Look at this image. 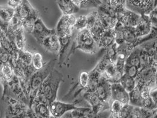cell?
<instances>
[{
    "label": "cell",
    "mask_w": 157,
    "mask_h": 118,
    "mask_svg": "<svg viewBox=\"0 0 157 118\" xmlns=\"http://www.w3.org/2000/svg\"><path fill=\"white\" fill-rule=\"evenodd\" d=\"M63 81V74L54 68L40 87L33 102H43L50 106L57 100L58 91Z\"/></svg>",
    "instance_id": "6da1fadb"
},
{
    "label": "cell",
    "mask_w": 157,
    "mask_h": 118,
    "mask_svg": "<svg viewBox=\"0 0 157 118\" xmlns=\"http://www.w3.org/2000/svg\"><path fill=\"white\" fill-rule=\"evenodd\" d=\"M57 61L56 59L51 60L50 61L45 64L41 69L36 71L31 76L29 79V108L31 107L40 87L55 68Z\"/></svg>",
    "instance_id": "7a4b0ae2"
},
{
    "label": "cell",
    "mask_w": 157,
    "mask_h": 118,
    "mask_svg": "<svg viewBox=\"0 0 157 118\" xmlns=\"http://www.w3.org/2000/svg\"><path fill=\"white\" fill-rule=\"evenodd\" d=\"M77 49L90 54H95L99 50L97 43L91 35L89 30L85 29L78 31L75 38L74 50Z\"/></svg>",
    "instance_id": "3957f363"
},
{
    "label": "cell",
    "mask_w": 157,
    "mask_h": 118,
    "mask_svg": "<svg viewBox=\"0 0 157 118\" xmlns=\"http://www.w3.org/2000/svg\"><path fill=\"white\" fill-rule=\"evenodd\" d=\"M1 103V110L4 116L21 115L29 108L27 104L9 96H2Z\"/></svg>",
    "instance_id": "277c9868"
},
{
    "label": "cell",
    "mask_w": 157,
    "mask_h": 118,
    "mask_svg": "<svg viewBox=\"0 0 157 118\" xmlns=\"http://www.w3.org/2000/svg\"><path fill=\"white\" fill-rule=\"evenodd\" d=\"M157 67L148 66L141 68L136 78V85H147L150 90L157 88Z\"/></svg>",
    "instance_id": "5b68a950"
},
{
    "label": "cell",
    "mask_w": 157,
    "mask_h": 118,
    "mask_svg": "<svg viewBox=\"0 0 157 118\" xmlns=\"http://www.w3.org/2000/svg\"><path fill=\"white\" fill-rule=\"evenodd\" d=\"M2 96H9L13 97L22 102L27 104L29 106V100L22 89L19 79L15 75L7 85L3 86Z\"/></svg>",
    "instance_id": "8992f818"
},
{
    "label": "cell",
    "mask_w": 157,
    "mask_h": 118,
    "mask_svg": "<svg viewBox=\"0 0 157 118\" xmlns=\"http://www.w3.org/2000/svg\"><path fill=\"white\" fill-rule=\"evenodd\" d=\"M100 22L105 30L113 29L117 24L116 13L114 9L105 4L97 8Z\"/></svg>",
    "instance_id": "52a82bcc"
},
{
    "label": "cell",
    "mask_w": 157,
    "mask_h": 118,
    "mask_svg": "<svg viewBox=\"0 0 157 118\" xmlns=\"http://www.w3.org/2000/svg\"><path fill=\"white\" fill-rule=\"evenodd\" d=\"M75 20L76 17L74 14L63 15L55 29L56 33L58 37L72 34L74 30L73 27Z\"/></svg>",
    "instance_id": "ba28073f"
},
{
    "label": "cell",
    "mask_w": 157,
    "mask_h": 118,
    "mask_svg": "<svg viewBox=\"0 0 157 118\" xmlns=\"http://www.w3.org/2000/svg\"><path fill=\"white\" fill-rule=\"evenodd\" d=\"M78 108L75 103H65L57 100L49 106L51 116L57 118H62L68 112Z\"/></svg>",
    "instance_id": "9c48e42d"
},
{
    "label": "cell",
    "mask_w": 157,
    "mask_h": 118,
    "mask_svg": "<svg viewBox=\"0 0 157 118\" xmlns=\"http://www.w3.org/2000/svg\"><path fill=\"white\" fill-rule=\"evenodd\" d=\"M83 98L89 104L95 115H97L100 112L109 109L110 103L102 102L95 92L90 93L85 92L83 94Z\"/></svg>",
    "instance_id": "30bf717a"
},
{
    "label": "cell",
    "mask_w": 157,
    "mask_h": 118,
    "mask_svg": "<svg viewBox=\"0 0 157 118\" xmlns=\"http://www.w3.org/2000/svg\"><path fill=\"white\" fill-rule=\"evenodd\" d=\"M55 32V29H48L45 25L41 18L39 17L36 21V24L31 34H32V36L36 39L37 43L40 44L46 37Z\"/></svg>",
    "instance_id": "8fae6325"
},
{
    "label": "cell",
    "mask_w": 157,
    "mask_h": 118,
    "mask_svg": "<svg viewBox=\"0 0 157 118\" xmlns=\"http://www.w3.org/2000/svg\"><path fill=\"white\" fill-rule=\"evenodd\" d=\"M95 93L102 102L107 103L111 102V84L102 75Z\"/></svg>",
    "instance_id": "7c38bea8"
},
{
    "label": "cell",
    "mask_w": 157,
    "mask_h": 118,
    "mask_svg": "<svg viewBox=\"0 0 157 118\" xmlns=\"http://www.w3.org/2000/svg\"><path fill=\"white\" fill-rule=\"evenodd\" d=\"M152 24L147 14H141L138 23L134 28L136 35L138 37H144L150 34L152 31Z\"/></svg>",
    "instance_id": "4fadbf2b"
},
{
    "label": "cell",
    "mask_w": 157,
    "mask_h": 118,
    "mask_svg": "<svg viewBox=\"0 0 157 118\" xmlns=\"http://www.w3.org/2000/svg\"><path fill=\"white\" fill-rule=\"evenodd\" d=\"M15 9L9 6H0V29L6 33L11 20L14 14Z\"/></svg>",
    "instance_id": "5bb4252c"
},
{
    "label": "cell",
    "mask_w": 157,
    "mask_h": 118,
    "mask_svg": "<svg viewBox=\"0 0 157 118\" xmlns=\"http://www.w3.org/2000/svg\"><path fill=\"white\" fill-rule=\"evenodd\" d=\"M40 45L47 52L58 54L59 50V41L56 32L46 37Z\"/></svg>",
    "instance_id": "9a60e30c"
},
{
    "label": "cell",
    "mask_w": 157,
    "mask_h": 118,
    "mask_svg": "<svg viewBox=\"0 0 157 118\" xmlns=\"http://www.w3.org/2000/svg\"><path fill=\"white\" fill-rule=\"evenodd\" d=\"M118 100L123 104L129 103V93L120 83L111 84V100Z\"/></svg>",
    "instance_id": "2e32d148"
},
{
    "label": "cell",
    "mask_w": 157,
    "mask_h": 118,
    "mask_svg": "<svg viewBox=\"0 0 157 118\" xmlns=\"http://www.w3.org/2000/svg\"><path fill=\"white\" fill-rule=\"evenodd\" d=\"M34 10L35 8L31 6L28 0H22L21 3L15 8L14 14L23 22Z\"/></svg>",
    "instance_id": "e0dca14e"
},
{
    "label": "cell",
    "mask_w": 157,
    "mask_h": 118,
    "mask_svg": "<svg viewBox=\"0 0 157 118\" xmlns=\"http://www.w3.org/2000/svg\"><path fill=\"white\" fill-rule=\"evenodd\" d=\"M133 7L140 10L142 14H148L154 8L157 7L156 0H126Z\"/></svg>",
    "instance_id": "ac0fdd59"
},
{
    "label": "cell",
    "mask_w": 157,
    "mask_h": 118,
    "mask_svg": "<svg viewBox=\"0 0 157 118\" xmlns=\"http://www.w3.org/2000/svg\"><path fill=\"white\" fill-rule=\"evenodd\" d=\"M15 76L14 68L10 64L0 65V83L2 87Z\"/></svg>",
    "instance_id": "d6986e66"
},
{
    "label": "cell",
    "mask_w": 157,
    "mask_h": 118,
    "mask_svg": "<svg viewBox=\"0 0 157 118\" xmlns=\"http://www.w3.org/2000/svg\"><path fill=\"white\" fill-rule=\"evenodd\" d=\"M30 108L34 112L37 118H49L51 116L49 106L45 103L34 101Z\"/></svg>",
    "instance_id": "ffe728a7"
},
{
    "label": "cell",
    "mask_w": 157,
    "mask_h": 118,
    "mask_svg": "<svg viewBox=\"0 0 157 118\" xmlns=\"http://www.w3.org/2000/svg\"><path fill=\"white\" fill-rule=\"evenodd\" d=\"M89 79L87 86L86 87L85 92L94 93L95 92L97 86L99 84L100 79L101 77V73L99 72L95 67L88 73Z\"/></svg>",
    "instance_id": "44dd1931"
},
{
    "label": "cell",
    "mask_w": 157,
    "mask_h": 118,
    "mask_svg": "<svg viewBox=\"0 0 157 118\" xmlns=\"http://www.w3.org/2000/svg\"><path fill=\"white\" fill-rule=\"evenodd\" d=\"M56 1L64 15L74 14L79 10V8L72 0H56Z\"/></svg>",
    "instance_id": "7402d4cb"
},
{
    "label": "cell",
    "mask_w": 157,
    "mask_h": 118,
    "mask_svg": "<svg viewBox=\"0 0 157 118\" xmlns=\"http://www.w3.org/2000/svg\"><path fill=\"white\" fill-rule=\"evenodd\" d=\"M72 34L65 35L58 37L59 41V50L58 53V60L59 63L61 64L63 62L64 59L65 54L67 51L69 45L71 41Z\"/></svg>",
    "instance_id": "603a6c76"
},
{
    "label": "cell",
    "mask_w": 157,
    "mask_h": 118,
    "mask_svg": "<svg viewBox=\"0 0 157 118\" xmlns=\"http://www.w3.org/2000/svg\"><path fill=\"white\" fill-rule=\"evenodd\" d=\"M114 43L115 37L113 29H108L105 31L103 35L100 38L97 44L99 49H105Z\"/></svg>",
    "instance_id": "cb8c5ba5"
},
{
    "label": "cell",
    "mask_w": 157,
    "mask_h": 118,
    "mask_svg": "<svg viewBox=\"0 0 157 118\" xmlns=\"http://www.w3.org/2000/svg\"><path fill=\"white\" fill-rule=\"evenodd\" d=\"M40 17L39 12L35 9L29 17L22 22V27L24 31L29 34H31L36 21Z\"/></svg>",
    "instance_id": "d4e9b609"
},
{
    "label": "cell",
    "mask_w": 157,
    "mask_h": 118,
    "mask_svg": "<svg viewBox=\"0 0 157 118\" xmlns=\"http://www.w3.org/2000/svg\"><path fill=\"white\" fill-rule=\"evenodd\" d=\"M124 41L133 46L134 48L138 46L139 37H137L134 28L125 27L124 31Z\"/></svg>",
    "instance_id": "484cf974"
},
{
    "label": "cell",
    "mask_w": 157,
    "mask_h": 118,
    "mask_svg": "<svg viewBox=\"0 0 157 118\" xmlns=\"http://www.w3.org/2000/svg\"><path fill=\"white\" fill-rule=\"evenodd\" d=\"M140 47L137 46L135 47L127 56L125 64L138 67L139 69H141V63L140 60Z\"/></svg>",
    "instance_id": "4316f807"
},
{
    "label": "cell",
    "mask_w": 157,
    "mask_h": 118,
    "mask_svg": "<svg viewBox=\"0 0 157 118\" xmlns=\"http://www.w3.org/2000/svg\"><path fill=\"white\" fill-rule=\"evenodd\" d=\"M143 98L140 88L136 86V88L129 93V104L134 107H141Z\"/></svg>",
    "instance_id": "83f0119b"
},
{
    "label": "cell",
    "mask_w": 157,
    "mask_h": 118,
    "mask_svg": "<svg viewBox=\"0 0 157 118\" xmlns=\"http://www.w3.org/2000/svg\"><path fill=\"white\" fill-rule=\"evenodd\" d=\"M24 33V30L21 27L16 30L13 33L15 44L18 50L25 49V47L26 43V38L25 37Z\"/></svg>",
    "instance_id": "f1b7e54d"
},
{
    "label": "cell",
    "mask_w": 157,
    "mask_h": 118,
    "mask_svg": "<svg viewBox=\"0 0 157 118\" xmlns=\"http://www.w3.org/2000/svg\"><path fill=\"white\" fill-rule=\"evenodd\" d=\"M120 83L122 87L124 88L128 93L131 92L132 90L136 88V79L132 78L124 74L122 77L120 81Z\"/></svg>",
    "instance_id": "f546056e"
},
{
    "label": "cell",
    "mask_w": 157,
    "mask_h": 118,
    "mask_svg": "<svg viewBox=\"0 0 157 118\" xmlns=\"http://www.w3.org/2000/svg\"><path fill=\"white\" fill-rule=\"evenodd\" d=\"M105 30H106L104 29L101 22H100V19L90 29H89L91 35L97 43L98 42L100 38L103 35Z\"/></svg>",
    "instance_id": "4dcf8cb0"
},
{
    "label": "cell",
    "mask_w": 157,
    "mask_h": 118,
    "mask_svg": "<svg viewBox=\"0 0 157 118\" xmlns=\"http://www.w3.org/2000/svg\"><path fill=\"white\" fill-rule=\"evenodd\" d=\"M125 27L123 26L121 22H117V24L113 29L114 34L115 37V43L117 45L124 43V31Z\"/></svg>",
    "instance_id": "1f68e13d"
},
{
    "label": "cell",
    "mask_w": 157,
    "mask_h": 118,
    "mask_svg": "<svg viewBox=\"0 0 157 118\" xmlns=\"http://www.w3.org/2000/svg\"><path fill=\"white\" fill-rule=\"evenodd\" d=\"M33 53L28 50H18V60L24 66H31Z\"/></svg>",
    "instance_id": "d6a6232c"
},
{
    "label": "cell",
    "mask_w": 157,
    "mask_h": 118,
    "mask_svg": "<svg viewBox=\"0 0 157 118\" xmlns=\"http://www.w3.org/2000/svg\"><path fill=\"white\" fill-rule=\"evenodd\" d=\"M31 65L36 71L41 69L44 66L45 64L43 62V56L41 53L38 52L33 53Z\"/></svg>",
    "instance_id": "836d02e7"
},
{
    "label": "cell",
    "mask_w": 157,
    "mask_h": 118,
    "mask_svg": "<svg viewBox=\"0 0 157 118\" xmlns=\"http://www.w3.org/2000/svg\"><path fill=\"white\" fill-rule=\"evenodd\" d=\"M139 47L140 49L139 55H140V63H141V68L148 66H153L152 65V62H151L150 56H148L146 50L140 45H139Z\"/></svg>",
    "instance_id": "e575fe53"
},
{
    "label": "cell",
    "mask_w": 157,
    "mask_h": 118,
    "mask_svg": "<svg viewBox=\"0 0 157 118\" xmlns=\"http://www.w3.org/2000/svg\"><path fill=\"white\" fill-rule=\"evenodd\" d=\"M110 61L115 63L117 59V45L115 43L114 44L110 45L109 47L105 49V54Z\"/></svg>",
    "instance_id": "d590c367"
},
{
    "label": "cell",
    "mask_w": 157,
    "mask_h": 118,
    "mask_svg": "<svg viewBox=\"0 0 157 118\" xmlns=\"http://www.w3.org/2000/svg\"><path fill=\"white\" fill-rule=\"evenodd\" d=\"M86 29H90L99 20L98 12L97 10H94L86 15Z\"/></svg>",
    "instance_id": "8d00e7d4"
},
{
    "label": "cell",
    "mask_w": 157,
    "mask_h": 118,
    "mask_svg": "<svg viewBox=\"0 0 157 118\" xmlns=\"http://www.w3.org/2000/svg\"><path fill=\"white\" fill-rule=\"evenodd\" d=\"M73 29L77 30V31H79L86 29V15H79L77 18L76 17V20L74 23Z\"/></svg>",
    "instance_id": "74e56055"
},
{
    "label": "cell",
    "mask_w": 157,
    "mask_h": 118,
    "mask_svg": "<svg viewBox=\"0 0 157 118\" xmlns=\"http://www.w3.org/2000/svg\"><path fill=\"white\" fill-rule=\"evenodd\" d=\"M12 55L9 52H7L4 49L0 47V65L10 64L12 65Z\"/></svg>",
    "instance_id": "f35d334b"
},
{
    "label": "cell",
    "mask_w": 157,
    "mask_h": 118,
    "mask_svg": "<svg viewBox=\"0 0 157 118\" xmlns=\"http://www.w3.org/2000/svg\"><path fill=\"white\" fill-rule=\"evenodd\" d=\"M123 105L124 104L122 103L118 100H111L109 105L110 115L118 116Z\"/></svg>",
    "instance_id": "ab89813d"
},
{
    "label": "cell",
    "mask_w": 157,
    "mask_h": 118,
    "mask_svg": "<svg viewBox=\"0 0 157 118\" xmlns=\"http://www.w3.org/2000/svg\"><path fill=\"white\" fill-rule=\"evenodd\" d=\"M115 71H116V68H115L114 63L111 62L105 67V69H104V72H102V73L101 74V75L103 77H104L108 81H109L113 77Z\"/></svg>",
    "instance_id": "60d3db41"
},
{
    "label": "cell",
    "mask_w": 157,
    "mask_h": 118,
    "mask_svg": "<svg viewBox=\"0 0 157 118\" xmlns=\"http://www.w3.org/2000/svg\"><path fill=\"white\" fill-rule=\"evenodd\" d=\"M103 4L101 0H81L80 8H97Z\"/></svg>",
    "instance_id": "b9f144b4"
},
{
    "label": "cell",
    "mask_w": 157,
    "mask_h": 118,
    "mask_svg": "<svg viewBox=\"0 0 157 118\" xmlns=\"http://www.w3.org/2000/svg\"><path fill=\"white\" fill-rule=\"evenodd\" d=\"M139 70L140 69L136 67L130 66L125 64L124 67V74L132 78L136 79L138 74Z\"/></svg>",
    "instance_id": "7bdbcfd3"
},
{
    "label": "cell",
    "mask_w": 157,
    "mask_h": 118,
    "mask_svg": "<svg viewBox=\"0 0 157 118\" xmlns=\"http://www.w3.org/2000/svg\"><path fill=\"white\" fill-rule=\"evenodd\" d=\"M134 106L132 105L127 103L125 104L122 106L121 109L118 114V118H128L131 112L133 111Z\"/></svg>",
    "instance_id": "ee69618b"
},
{
    "label": "cell",
    "mask_w": 157,
    "mask_h": 118,
    "mask_svg": "<svg viewBox=\"0 0 157 118\" xmlns=\"http://www.w3.org/2000/svg\"><path fill=\"white\" fill-rule=\"evenodd\" d=\"M125 2L126 0H104V2L103 3L115 10L125 7Z\"/></svg>",
    "instance_id": "f6af8a7d"
},
{
    "label": "cell",
    "mask_w": 157,
    "mask_h": 118,
    "mask_svg": "<svg viewBox=\"0 0 157 118\" xmlns=\"http://www.w3.org/2000/svg\"><path fill=\"white\" fill-rule=\"evenodd\" d=\"M157 104L154 103L150 96L143 99L141 108L149 111L157 110Z\"/></svg>",
    "instance_id": "bcb514c9"
},
{
    "label": "cell",
    "mask_w": 157,
    "mask_h": 118,
    "mask_svg": "<svg viewBox=\"0 0 157 118\" xmlns=\"http://www.w3.org/2000/svg\"><path fill=\"white\" fill-rule=\"evenodd\" d=\"M89 79V73L86 72H82L79 73L78 78L79 88L83 90H86Z\"/></svg>",
    "instance_id": "7dc6e473"
},
{
    "label": "cell",
    "mask_w": 157,
    "mask_h": 118,
    "mask_svg": "<svg viewBox=\"0 0 157 118\" xmlns=\"http://www.w3.org/2000/svg\"><path fill=\"white\" fill-rule=\"evenodd\" d=\"M111 61H110V60L108 59L107 56L105 54L102 58L101 59L99 63L96 65V66L95 67V68L100 72L101 73H102V72H104V69H105V67H107L109 63H110ZM112 63V62H111Z\"/></svg>",
    "instance_id": "c3c4849f"
},
{
    "label": "cell",
    "mask_w": 157,
    "mask_h": 118,
    "mask_svg": "<svg viewBox=\"0 0 157 118\" xmlns=\"http://www.w3.org/2000/svg\"><path fill=\"white\" fill-rule=\"evenodd\" d=\"M147 15L149 17L150 22L152 24V27L154 28H157V7L154 8Z\"/></svg>",
    "instance_id": "681fc988"
},
{
    "label": "cell",
    "mask_w": 157,
    "mask_h": 118,
    "mask_svg": "<svg viewBox=\"0 0 157 118\" xmlns=\"http://www.w3.org/2000/svg\"><path fill=\"white\" fill-rule=\"evenodd\" d=\"M128 118H143L141 107H134L133 111Z\"/></svg>",
    "instance_id": "f907efd6"
},
{
    "label": "cell",
    "mask_w": 157,
    "mask_h": 118,
    "mask_svg": "<svg viewBox=\"0 0 157 118\" xmlns=\"http://www.w3.org/2000/svg\"><path fill=\"white\" fill-rule=\"evenodd\" d=\"M110 116L109 109L105 110V111L100 112V113H97L94 116V118H109Z\"/></svg>",
    "instance_id": "816d5d0a"
},
{
    "label": "cell",
    "mask_w": 157,
    "mask_h": 118,
    "mask_svg": "<svg viewBox=\"0 0 157 118\" xmlns=\"http://www.w3.org/2000/svg\"><path fill=\"white\" fill-rule=\"evenodd\" d=\"M22 0H8V6L13 8H16L21 3Z\"/></svg>",
    "instance_id": "f5cc1de1"
},
{
    "label": "cell",
    "mask_w": 157,
    "mask_h": 118,
    "mask_svg": "<svg viewBox=\"0 0 157 118\" xmlns=\"http://www.w3.org/2000/svg\"><path fill=\"white\" fill-rule=\"evenodd\" d=\"M150 97L154 102L157 104V88H152L150 91Z\"/></svg>",
    "instance_id": "db71d44e"
},
{
    "label": "cell",
    "mask_w": 157,
    "mask_h": 118,
    "mask_svg": "<svg viewBox=\"0 0 157 118\" xmlns=\"http://www.w3.org/2000/svg\"><path fill=\"white\" fill-rule=\"evenodd\" d=\"M73 2L80 8V4H81V0H72Z\"/></svg>",
    "instance_id": "11a10c76"
},
{
    "label": "cell",
    "mask_w": 157,
    "mask_h": 118,
    "mask_svg": "<svg viewBox=\"0 0 157 118\" xmlns=\"http://www.w3.org/2000/svg\"><path fill=\"white\" fill-rule=\"evenodd\" d=\"M157 112L156 113H155L154 114V115L152 116V117H151L150 118H157Z\"/></svg>",
    "instance_id": "9f6ffc18"
},
{
    "label": "cell",
    "mask_w": 157,
    "mask_h": 118,
    "mask_svg": "<svg viewBox=\"0 0 157 118\" xmlns=\"http://www.w3.org/2000/svg\"><path fill=\"white\" fill-rule=\"evenodd\" d=\"M109 118H118V116H113V115H110V116H109Z\"/></svg>",
    "instance_id": "6f0895ef"
},
{
    "label": "cell",
    "mask_w": 157,
    "mask_h": 118,
    "mask_svg": "<svg viewBox=\"0 0 157 118\" xmlns=\"http://www.w3.org/2000/svg\"><path fill=\"white\" fill-rule=\"evenodd\" d=\"M2 30H1V29H0V35H1V33H2Z\"/></svg>",
    "instance_id": "680465c9"
},
{
    "label": "cell",
    "mask_w": 157,
    "mask_h": 118,
    "mask_svg": "<svg viewBox=\"0 0 157 118\" xmlns=\"http://www.w3.org/2000/svg\"><path fill=\"white\" fill-rule=\"evenodd\" d=\"M64 118H67V117H66V116H65Z\"/></svg>",
    "instance_id": "91938a15"
}]
</instances>
